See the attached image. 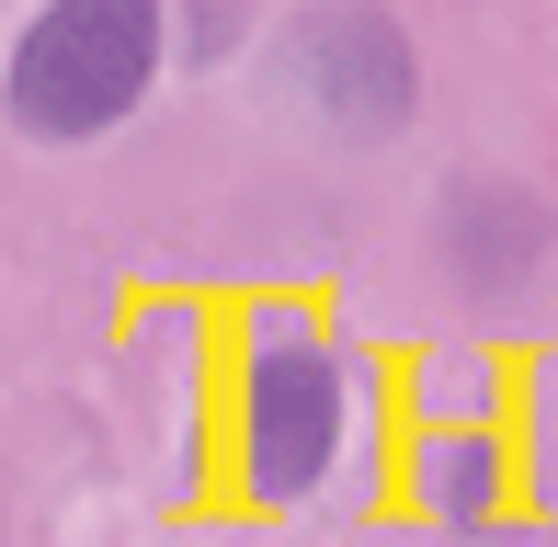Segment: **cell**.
Returning a JSON list of instances; mask_svg holds the SVG:
<instances>
[{
    "mask_svg": "<svg viewBox=\"0 0 558 547\" xmlns=\"http://www.w3.org/2000/svg\"><path fill=\"white\" fill-rule=\"evenodd\" d=\"M445 240H456V274H468V285H513V274L547 252V206L524 183H468L456 217H445Z\"/></svg>",
    "mask_w": 558,
    "mask_h": 547,
    "instance_id": "obj_4",
    "label": "cell"
},
{
    "mask_svg": "<svg viewBox=\"0 0 558 547\" xmlns=\"http://www.w3.org/2000/svg\"><path fill=\"white\" fill-rule=\"evenodd\" d=\"M148 69H160V0H46L0 69V104L23 137H104L114 114H137Z\"/></svg>",
    "mask_w": 558,
    "mask_h": 547,
    "instance_id": "obj_1",
    "label": "cell"
},
{
    "mask_svg": "<svg viewBox=\"0 0 558 547\" xmlns=\"http://www.w3.org/2000/svg\"><path fill=\"white\" fill-rule=\"evenodd\" d=\"M240 457H251V490H263V502L319 490V467L342 457V365H331V342H308L296 319H263V331H251Z\"/></svg>",
    "mask_w": 558,
    "mask_h": 547,
    "instance_id": "obj_2",
    "label": "cell"
},
{
    "mask_svg": "<svg viewBox=\"0 0 558 547\" xmlns=\"http://www.w3.org/2000/svg\"><path fill=\"white\" fill-rule=\"evenodd\" d=\"M296 81L342 137H388L411 114V35L365 0H331V12L296 23Z\"/></svg>",
    "mask_w": 558,
    "mask_h": 547,
    "instance_id": "obj_3",
    "label": "cell"
}]
</instances>
